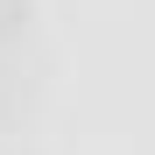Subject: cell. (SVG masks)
Wrapping results in <instances>:
<instances>
[{
  "mask_svg": "<svg viewBox=\"0 0 155 155\" xmlns=\"http://www.w3.org/2000/svg\"><path fill=\"white\" fill-rule=\"evenodd\" d=\"M28 0H0V49H7V42H21V35H28Z\"/></svg>",
  "mask_w": 155,
  "mask_h": 155,
  "instance_id": "obj_1",
  "label": "cell"
}]
</instances>
